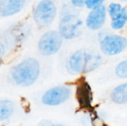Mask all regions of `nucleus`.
<instances>
[{
    "label": "nucleus",
    "instance_id": "f257e3e1",
    "mask_svg": "<svg viewBox=\"0 0 127 126\" xmlns=\"http://www.w3.org/2000/svg\"><path fill=\"white\" fill-rule=\"evenodd\" d=\"M39 73V62L34 58H27L12 68L11 77L16 85L29 86L37 80Z\"/></svg>",
    "mask_w": 127,
    "mask_h": 126
},
{
    "label": "nucleus",
    "instance_id": "f03ea898",
    "mask_svg": "<svg viewBox=\"0 0 127 126\" xmlns=\"http://www.w3.org/2000/svg\"><path fill=\"white\" fill-rule=\"evenodd\" d=\"M102 62L101 56L96 53L78 50L68 60V67L74 73H89L97 68Z\"/></svg>",
    "mask_w": 127,
    "mask_h": 126
},
{
    "label": "nucleus",
    "instance_id": "7ed1b4c3",
    "mask_svg": "<svg viewBox=\"0 0 127 126\" xmlns=\"http://www.w3.org/2000/svg\"><path fill=\"white\" fill-rule=\"evenodd\" d=\"M57 15V8L51 0H42L36 7L33 19L36 25L45 27L51 25Z\"/></svg>",
    "mask_w": 127,
    "mask_h": 126
},
{
    "label": "nucleus",
    "instance_id": "20e7f679",
    "mask_svg": "<svg viewBox=\"0 0 127 126\" xmlns=\"http://www.w3.org/2000/svg\"><path fill=\"white\" fill-rule=\"evenodd\" d=\"M63 43V36L60 32L50 30L44 33L39 39L38 49L39 53L45 56L56 53Z\"/></svg>",
    "mask_w": 127,
    "mask_h": 126
},
{
    "label": "nucleus",
    "instance_id": "39448f33",
    "mask_svg": "<svg viewBox=\"0 0 127 126\" xmlns=\"http://www.w3.org/2000/svg\"><path fill=\"white\" fill-rule=\"evenodd\" d=\"M59 29L63 37L65 39H73L80 34L82 22L77 16L68 14L61 19Z\"/></svg>",
    "mask_w": 127,
    "mask_h": 126
},
{
    "label": "nucleus",
    "instance_id": "423d86ee",
    "mask_svg": "<svg viewBox=\"0 0 127 126\" xmlns=\"http://www.w3.org/2000/svg\"><path fill=\"white\" fill-rule=\"evenodd\" d=\"M127 45V39L118 35L106 36L100 42V48L103 53L113 56L122 52Z\"/></svg>",
    "mask_w": 127,
    "mask_h": 126
},
{
    "label": "nucleus",
    "instance_id": "0eeeda50",
    "mask_svg": "<svg viewBox=\"0 0 127 126\" xmlns=\"http://www.w3.org/2000/svg\"><path fill=\"white\" fill-rule=\"evenodd\" d=\"M76 97L80 109L91 110L92 108V91L89 84L84 77L77 82Z\"/></svg>",
    "mask_w": 127,
    "mask_h": 126
},
{
    "label": "nucleus",
    "instance_id": "6e6552de",
    "mask_svg": "<svg viewBox=\"0 0 127 126\" xmlns=\"http://www.w3.org/2000/svg\"><path fill=\"white\" fill-rule=\"evenodd\" d=\"M69 96V88L65 86H57L47 91L42 96V101L47 105H58L65 102Z\"/></svg>",
    "mask_w": 127,
    "mask_h": 126
},
{
    "label": "nucleus",
    "instance_id": "1a4fd4ad",
    "mask_svg": "<svg viewBox=\"0 0 127 126\" xmlns=\"http://www.w3.org/2000/svg\"><path fill=\"white\" fill-rule=\"evenodd\" d=\"M106 10L103 5H100L89 13L87 19L86 25L92 30H97L100 28L106 20Z\"/></svg>",
    "mask_w": 127,
    "mask_h": 126
},
{
    "label": "nucleus",
    "instance_id": "9d476101",
    "mask_svg": "<svg viewBox=\"0 0 127 126\" xmlns=\"http://www.w3.org/2000/svg\"><path fill=\"white\" fill-rule=\"evenodd\" d=\"M25 0H1L0 1V15L10 16L19 13L24 7Z\"/></svg>",
    "mask_w": 127,
    "mask_h": 126
},
{
    "label": "nucleus",
    "instance_id": "9b49d317",
    "mask_svg": "<svg viewBox=\"0 0 127 126\" xmlns=\"http://www.w3.org/2000/svg\"><path fill=\"white\" fill-rule=\"evenodd\" d=\"M111 98L117 104L127 103V83L116 87L112 93Z\"/></svg>",
    "mask_w": 127,
    "mask_h": 126
},
{
    "label": "nucleus",
    "instance_id": "f8f14e48",
    "mask_svg": "<svg viewBox=\"0 0 127 126\" xmlns=\"http://www.w3.org/2000/svg\"><path fill=\"white\" fill-rule=\"evenodd\" d=\"M14 110L13 104L10 100H0V121L10 117Z\"/></svg>",
    "mask_w": 127,
    "mask_h": 126
},
{
    "label": "nucleus",
    "instance_id": "ddd939ff",
    "mask_svg": "<svg viewBox=\"0 0 127 126\" xmlns=\"http://www.w3.org/2000/svg\"><path fill=\"white\" fill-rule=\"evenodd\" d=\"M127 22V7L122 8L120 15L112 22V27L115 30H119L124 27Z\"/></svg>",
    "mask_w": 127,
    "mask_h": 126
},
{
    "label": "nucleus",
    "instance_id": "4468645a",
    "mask_svg": "<svg viewBox=\"0 0 127 126\" xmlns=\"http://www.w3.org/2000/svg\"><path fill=\"white\" fill-rule=\"evenodd\" d=\"M122 10L121 5L118 3H112L109 7V13L112 20H115L121 13Z\"/></svg>",
    "mask_w": 127,
    "mask_h": 126
},
{
    "label": "nucleus",
    "instance_id": "2eb2a0df",
    "mask_svg": "<svg viewBox=\"0 0 127 126\" xmlns=\"http://www.w3.org/2000/svg\"><path fill=\"white\" fill-rule=\"evenodd\" d=\"M116 75L123 79L127 78V60L119 63L115 69Z\"/></svg>",
    "mask_w": 127,
    "mask_h": 126
},
{
    "label": "nucleus",
    "instance_id": "dca6fc26",
    "mask_svg": "<svg viewBox=\"0 0 127 126\" xmlns=\"http://www.w3.org/2000/svg\"><path fill=\"white\" fill-rule=\"evenodd\" d=\"M104 0H86L85 1V4L86 6L89 8V9H94L103 3Z\"/></svg>",
    "mask_w": 127,
    "mask_h": 126
},
{
    "label": "nucleus",
    "instance_id": "f3484780",
    "mask_svg": "<svg viewBox=\"0 0 127 126\" xmlns=\"http://www.w3.org/2000/svg\"><path fill=\"white\" fill-rule=\"evenodd\" d=\"M85 1L86 0H71V3L75 7H81L85 4Z\"/></svg>",
    "mask_w": 127,
    "mask_h": 126
},
{
    "label": "nucleus",
    "instance_id": "a211bd4d",
    "mask_svg": "<svg viewBox=\"0 0 127 126\" xmlns=\"http://www.w3.org/2000/svg\"><path fill=\"white\" fill-rule=\"evenodd\" d=\"M4 47L2 45V43L0 42V58L4 55Z\"/></svg>",
    "mask_w": 127,
    "mask_h": 126
},
{
    "label": "nucleus",
    "instance_id": "6ab92c4d",
    "mask_svg": "<svg viewBox=\"0 0 127 126\" xmlns=\"http://www.w3.org/2000/svg\"><path fill=\"white\" fill-rule=\"evenodd\" d=\"M64 126L63 125H61V124H57V125H54V126Z\"/></svg>",
    "mask_w": 127,
    "mask_h": 126
},
{
    "label": "nucleus",
    "instance_id": "aec40b11",
    "mask_svg": "<svg viewBox=\"0 0 127 126\" xmlns=\"http://www.w3.org/2000/svg\"><path fill=\"white\" fill-rule=\"evenodd\" d=\"M120 1H127V0H120Z\"/></svg>",
    "mask_w": 127,
    "mask_h": 126
}]
</instances>
